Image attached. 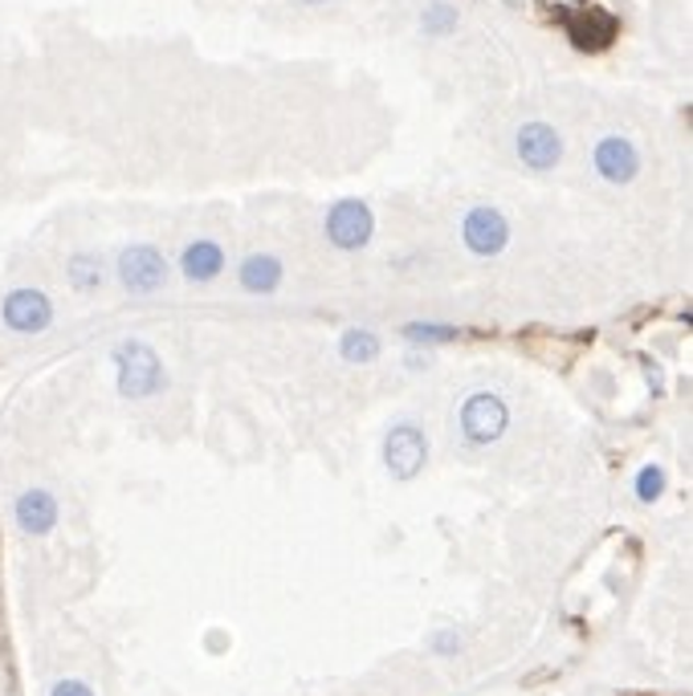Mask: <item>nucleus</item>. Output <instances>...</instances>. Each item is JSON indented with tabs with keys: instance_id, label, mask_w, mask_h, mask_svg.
Wrapping results in <instances>:
<instances>
[{
	"instance_id": "1",
	"label": "nucleus",
	"mask_w": 693,
	"mask_h": 696,
	"mask_svg": "<svg viewBox=\"0 0 693 696\" xmlns=\"http://www.w3.org/2000/svg\"><path fill=\"white\" fill-rule=\"evenodd\" d=\"M115 367H118V391L127 399L156 396L159 387H163V363H159L156 351L139 339H130L118 346Z\"/></svg>"
},
{
	"instance_id": "2",
	"label": "nucleus",
	"mask_w": 693,
	"mask_h": 696,
	"mask_svg": "<svg viewBox=\"0 0 693 696\" xmlns=\"http://www.w3.org/2000/svg\"><path fill=\"white\" fill-rule=\"evenodd\" d=\"M559 16H564V28H567V37H571V45L583 49V54H600V49H607V45L616 42V33H621L616 16L604 13V9H559Z\"/></svg>"
},
{
	"instance_id": "3",
	"label": "nucleus",
	"mask_w": 693,
	"mask_h": 696,
	"mask_svg": "<svg viewBox=\"0 0 693 696\" xmlns=\"http://www.w3.org/2000/svg\"><path fill=\"white\" fill-rule=\"evenodd\" d=\"M118 277L130 294H156L168 282V261L156 244H130L118 253Z\"/></svg>"
},
{
	"instance_id": "4",
	"label": "nucleus",
	"mask_w": 693,
	"mask_h": 696,
	"mask_svg": "<svg viewBox=\"0 0 693 696\" xmlns=\"http://www.w3.org/2000/svg\"><path fill=\"white\" fill-rule=\"evenodd\" d=\"M372 228H376V220H372V208L363 199H339L327 216V237H331L334 249H346V253L372 241Z\"/></svg>"
},
{
	"instance_id": "5",
	"label": "nucleus",
	"mask_w": 693,
	"mask_h": 696,
	"mask_svg": "<svg viewBox=\"0 0 693 696\" xmlns=\"http://www.w3.org/2000/svg\"><path fill=\"white\" fill-rule=\"evenodd\" d=\"M384 460L400 481H412L429 460V436L417 424H396L388 432V444H384Z\"/></svg>"
},
{
	"instance_id": "6",
	"label": "nucleus",
	"mask_w": 693,
	"mask_h": 696,
	"mask_svg": "<svg viewBox=\"0 0 693 696\" xmlns=\"http://www.w3.org/2000/svg\"><path fill=\"white\" fill-rule=\"evenodd\" d=\"M505 424H510V412H505V403L498 396H490V391H477V396L465 399L462 432L474 444H493L505 432Z\"/></svg>"
},
{
	"instance_id": "7",
	"label": "nucleus",
	"mask_w": 693,
	"mask_h": 696,
	"mask_svg": "<svg viewBox=\"0 0 693 696\" xmlns=\"http://www.w3.org/2000/svg\"><path fill=\"white\" fill-rule=\"evenodd\" d=\"M0 318L16 334H42L54 322V306H49V298H45L42 289H13L4 298V306H0Z\"/></svg>"
},
{
	"instance_id": "8",
	"label": "nucleus",
	"mask_w": 693,
	"mask_h": 696,
	"mask_svg": "<svg viewBox=\"0 0 693 696\" xmlns=\"http://www.w3.org/2000/svg\"><path fill=\"white\" fill-rule=\"evenodd\" d=\"M462 237L477 256H498L505 249V241H510V225L493 208H474V213L465 216Z\"/></svg>"
},
{
	"instance_id": "9",
	"label": "nucleus",
	"mask_w": 693,
	"mask_h": 696,
	"mask_svg": "<svg viewBox=\"0 0 693 696\" xmlns=\"http://www.w3.org/2000/svg\"><path fill=\"white\" fill-rule=\"evenodd\" d=\"M519 159L526 168L550 171L559 159H564V139H559V130L547 127V123H526V127L519 130Z\"/></svg>"
},
{
	"instance_id": "10",
	"label": "nucleus",
	"mask_w": 693,
	"mask_h": 696,
	"mask_svg": "<svg viewBox=\"0 0 693 696\" xmlns=\"http://www.w3.org/2000/svg\"><path fill=\"white\" fill-rule=\"evenodd\" d=\"M595 171L604 175L607 184H628L636 171H640V156H636V147L621 135H607L600 139L595 147Z\"/></svg>"
},
{
	"instance_id": "11",
	"label": "nucleus",
	"mask_w": 693,
	"mask_h": 696,
	"mask_svg": "<svg viewBox=\"0 0 693 696\" xmlns=\"http://www.w3.org/2000/svg\"><path fill=\"white\" fill-rule=\"evenodd\" d=\"M13 513H16V526L25 529L30 538H42V534H49V529L58 526V501L49 498L45 489H25V493L16 498Z\"/></svg>"
},
{
	"instance_id": "12",
	"label": "nucleus",
	"mask_w": 693,
	"mask_h": 696,
	"mask_svg": "<svg viewBox=\"0 0 693 696\" xmlns=\"http://www.w3.org/2000/svg\"><path fill=\"white\" fill-rule=\"evenodd\" d=\"M184 277L189 282H213L220 270H225V253H220L217 241H192L189 249H184Z\"/></svg>"
},
{
	"instance_id": "13",
	"label": "nucleus",
	"mask_w": 693,
	"mask_h": 696,
	"mask_svg": "<svg viewBox=\"0 0 693 696\" xmlns=\"http://www.w3.org/2000/svg\"><path fill=\"white\" fill-rule=\"evenodd\" d=\"M241 285H246L249 294H274L277 285H282V261L270 253H253L241 265Z\"/></svg>"
},
{
	"instance_id": "14",
	"label": "nucleus",
	"mask_w": 693,
	"mask_h": 696,
	"mask_svg": "<svg viewBox=\"0 0 693 696\" xmlns=\"http://www.w3.org/2000/svg\"><path fill=\"white\" fill-rule=\"evenodd\" d=\"M379 355V339L372 330H346L343 334V358L346 363H372Z\"/></svg>"
},
{
	"instance_id": "15",
	"label": "nucleus",
	"mask_w": 693,
	"mask_h": 696,
	"mask_svg": "<svg viewBox=\"0 0 693 696\" xmlns=\"http://www.w3.org/2000/svg\"><path fill=\"white\" fill-rule=\"evenodd\" d=\"M70 282L73 289H99L102 285V261L94 253L70 256Z\"/></svg>"
},
{
	"instance_id": "16",
	"label": "nucleus",
	"mask_w": 693,
	"mask_h": 696,
	"mask_svg": "<svg viewBox=\"0 0 693 696\" xmlns=\"http://www.w3.org/2000/svg\"><path fill=\"white\" fill-rule=\"evenodd\" d=\"M420 25H424V33H433V37H441V33H453V28H457V9H453V4H445V0H436V4H429V9H424Z\"/></svg>"
},
{
	"instance_id": "17",
	"label": "nucleus",
	"mask_w": 693,
	"mask_h": 696,
	"mask_svg": "<svg viewBox=\"0 0 693 696\" xmlns=\"http://www.w3.org/2000/svg\"><path fill=\"white\" fill-rule=\"evenodd\" d=\"M405 334L408 339H424V342H448V339H457V327H420V322H412Z\"/></svg>"
},
{
	"instance_id": "18",
	"label": "nucleus",
	"mask_w": 693,
	"mask_h": 696,
	"mask_svg": "<svg viewBox=\"0 0 693 696\" xmlns=\"http://www.w3.org/2000/svg\"><path fill=\"white\" fill-rule=\"evenodd\" d=\"M661 489H664V472H661V469H645V472H640V484H636V493H640V501L661 498Z\"/></svg>"
},
{
	"instance_id": "19",
	"label": "nucleus",
	"mask_w": 693,
	"mask_h": 696,
	"mask_svg": "<svg viewBox=\"0 0 693 696\" xmlns=\"http://www.w3.org/2000/svg\"><path fill=\"white\" fill-rule=\"evenodd\" d=\"M54 696H94L87 688V684H78V681H61L58 688H54Z\"/></svg>"
},
{
	"instance_id": "20",
	"label": "nucleus",
	"mask_w": 693,
	"mask_h": 696,
	"mask_svg": "<svg viewBox=\"0 0 693 696\" xmlns=\"http://www.w3.org/2000/svg\"><path fill=\"white\" fill-rule=\"evenodd\" d=\"M303 4H318V0H303Z\"/></svg>"
}]
</instances>
